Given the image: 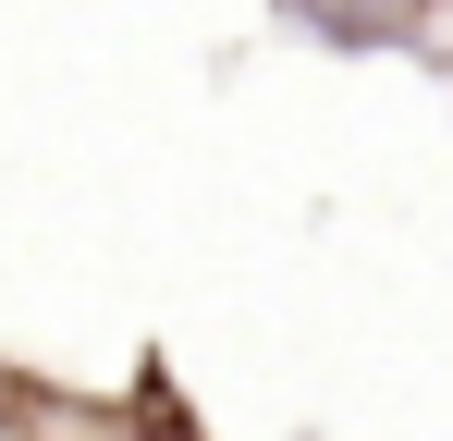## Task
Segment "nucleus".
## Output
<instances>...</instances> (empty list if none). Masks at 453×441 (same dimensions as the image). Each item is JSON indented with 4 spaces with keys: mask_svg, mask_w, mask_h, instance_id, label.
Segmentation results:
<instances>
[{
    "mask_svg": "<svg viewBox=\"0 0 453 441\" xmlns=\"http://www.w3.org/2000/svg\"><path fill=\"white\" fill-rule=\"evenodd\" d=\"M111 417H123V441H209V417H196V405H184V380H172V368H135V380H123V392H111Z\"/></svg>",
    "mask_w": 453,
    "mask_h": 441,
    "instance_id": "obj_1",
    "label": "nucleus"
}]
</instances>
